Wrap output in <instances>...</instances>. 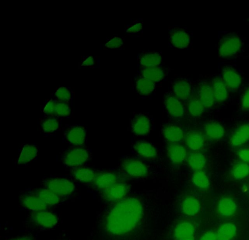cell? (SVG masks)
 <instances>
[{"label":"cell","instance_id":"6da1fadb","mask_svg":"<svg viewBox=\"0 0 249 240\" xmlns=\"http://www.w3.org/2000/svg\"><path fill=\"white\" fill-rule=\"evenodd\" d=\"M143 207L135 197L123 198L113 207L106 220V228L115 235H122L132 231L141 222Z\"/></svg>","mask_w":249,"mask_h":240},{"label":"cell","instance_id":"7a4b0ae2","mask_svg":"<svg viewBox=\"0 0 249 240\" xmlns=\"http://www.w3.org/2000/svg\"><path fill=\"white\" fill-rule=\"evenodd\" d=\"M60 159L66 168L86 165L92 159L91 150L88 146H70L60 153Z\"/></svg>","mask_w":249,"mask_h":240},{"label":"cell","instance_id":"3957f363","mask_svg":"<svg viewBox=\"0 0 249 240\" xmlns=\"http://www.w3.org/2000/svg\"><path fill=\"white\" fill-rule=\"evenodd\" d=\"M43 187L48 189L62 197L71 194L76 186L73 179L70 176L50 175L41 180Z\"/></svg>","mask_w":249,"mask_h":240},{"label":"cell","instance_id":"277c9868","mask_svg":"<svg viewBox=\"0 0 249 240\" xmlns=\"http://www.w3.org/2000/svg\"><path fill=\"white\" fill-rule=\"evenodd\" d=\"M242 45V40L238 34L232 32H221L219 34V57L226 59L235 56L240 51Z\"/></svg>","mask_w":249,"mask_h":240},{"label":"cell","instance_id":"5b68a950","mask_svg":"<svg viewBox=\"0 0 249 240\" xmlns=\"http://www.w3.org/2000/svg\"><path fill=\"white\" fill-rule=\"evenodd\" d=\"M63 142L70 146H86L87 144V128L83 124L66 125Z\"/></svg>","mask_w":249,"mask_h":240},{"label":"cell","instance_id":"8992f818","mask_svg":"<svg viewBox=\"0 0 249 240\" xmlns=\"http://www.w3.org/2000/svg\"><path fill=\"white\" fill-rule=\"evenodd\" d=\"M192 34L185 28L172 26L168 28L169 45L174 49H186L190 45Z\"/></svg>","mask_w":249,"mask_h":240},{"label":"cell","instance_id":"52a82bcc","mask_svg":"<svg viewBox=\"0 0 249 240\" xmlns=\"http://www.w3.org/2000/svg\"><path fill=\"white\" fill-rule=\"evenodd\" d=\"M193 89L191 79L180 76L172 82L170 92L180 101H187L191 97Z\"/></svg>","mask_w":249,"mask_h":240},{"label":"cell","instance_id":"ba28073f","mask_svg":"<svg viewBox=\"0 0 249 240\" xmlns=\"http://www.w3.org/2000/svg\"><path fill=\"white\" fill-rule=\"evenodd\" d=\"M222 81L229 90L236 91L240 87L242 79L237 69L232 66L226 65L221 69Z\"/></svg>","mask_w":249,"mask_h":240},{"label":"cell","instance_id":"9c48e42d","mask_svg":"<svg viewBox=\"0 0 249 240\" xmlns=\"http://www.w3.org/2000/svg\"><path fill=\"white\" fill-rule=\"evenodd\" d=\"M137 66L152 68L160 66L163 61L161 52L155 51H141L137 54Z\"/></svg>","mask_w":249,"mask_h":240},{"label":"cell","instance_id":"30bf717a","mask_svg":"<svg viewBox=\"0 0 249 240\" xmlns=\"http://www.w3.org/2000/svg\"><path fill=\"white\" fill-rule=\"evenodd\" d=\"M20 200L22 204L29 210L34 211L45 210L48 206L30 189L21 193Z\"/></svg>","mask_w":249,"mask_h":240},{"label":"cell","instance_id":"8fae6325","mask_svg":"<svg viewBox=\"0 0 249 240\" xmlns=\"http://www.w3.org/2000/svg\"><path fill=\"white\" fill-rule=\"evenodd\" d=\"M118 182V176L114 172L96 170L93 188L100 191L104 190Z\"/></svg>","mask_w":249,"mask_h":240},{"label":"cell","instance_id":"7c38bea8","mask_svg":"<svg viewBox=\"0 0 249 240\" xmlns=\"http://www.w3.org/2000/svg\"><path fill=\"white\" fill-rule=\"evenodd\" d=\"M70 176L83 184L92 185L95 178L96 169L86 165L69 168Z\"/></svg>","mask_w":249,"mask_h":240},{"label":"cell","instance_id":"4fadbf2b","mask_svg":"<svg viewBox=\"0 0 249 240\" xmlns=\"http://www.w3.org/2000/svg\"><path fill=\"white\" fill-rule=\"evenodd\" d=\"M123 167L127 174L132 177H144L148 173L147 166L142 161L138 159H126L123 163Z\"/></svg>","mask_w":249,"mask_h":240},{"label":"cell","instance_id":"5bb4252c","mask_svg":"<svg viewBox=\"0 0 249 240\" xmlns=\"http://www.w3.org/2000/svg\"><path fill=\"white\" fill-rule=\"evenodd\" d=\"M164 105L167 113L173 118H181L185 113V107L181 101L175 97L171 92L165 94Z\"/></svg>","mask_w":249,"mask_h":240},{"label":"cell","instance_id":"9a60e30c","mask_svg":"<svg viewBox=\"0 0 249 240\" xmlns=\"http://www.w3.org/2000/svg\"><path fill=\"white\" fill-rule=\"evenodd\" d=\"M196 86L197 96L205 108L212 107L215 101L210 82L206 80H201Z\"/></svg>","mask_w":249,"mask_h":240},{"label":"cell","instance_id":"2e32d148","mask_svg":"<svg viewBox=\"0 0 249 240\" xmlns=\"http://www.w3.org/2000/svg\"><path fill=\"white\" fill-rule=\"evenodd\" d=\"M39 148L36 143H24L20 149L17 160L18 165H25L33 161L38 156Z\"/></svg>","mask_w":249,"mask_h":240},{"label":"cell","instance_id":"e0dca14e","mask_svg":"<svg viewBox=\"0 0 249 240\" xmlns=\"http://www.w3.org/2000/svg\"><path fill=\"white\" fill-rule=\"evenodd\" d=\"M127 188L125 184L118 182L110 187L101 190L102 197L108 201H120L125 196Z\"/></svg>","mask_w":249,"mask_h":240},{"label":"cell","instance_id":"ac0fdd59","mask_svg":"<svg viewBox=\"0 0 249 240\" xmlns=\"http://www.w3.org/2000/svg\"><path fill=\"white\" fill-rule=\"evenodd\" d=\"M167 69L161 66L152 68L137 66V74L156 83L162 81L166 76Z\"/></svg>","mask_w":249,"mask_h":240},{"label":"cell","instance_id":"d6986e66","mask_svg":"<svg viewBox=\"0 0 249 240\" xmlns=\"http://www.w3.org/2000/svg\"><path fill=\"white\" fill-rule=\"evenodd\" d=\"M133 86L138 94L147 97L154 91L156 83L138 74H135L133 81Z\"/></svg>","mask_w":249,"mask_h":240},{"label":"cell","instance_id":"ffe728a7","mask_svg":"<svg viewBox=\"0 0 249 240\" xmlns=\"http://www.w3.org/2000/svg\"><path fill=\"white\" fill-rule=\"evenodd\" d=\"M44 116L39 120L42 132L47 136L54 135L59 130L62 119L55 116Z\"/></svg>","mask_w":249,"mask_h":240},{"label":"cell","instance_id":"44dd1931","mask_svg":"<svg viewBox=\"0 0 249 240\" xmlns=\"http://www.w3.org/2000/svg\"><path fill=\"white\" fill-rule=\"evenodd\" d=\"M167 156L170 161L175 164H180L187 157L185 148L178 143H169L167 147Z\"/></svg>","mask_w":249,"mask_h":240},{"label":"cell","instance_id":"7402d4cb","mask_svg":"<svg viewBox=\"0 0 249 240\" xmlns=\"http://www.w3.org/2000/svg\"><path fill=\"white\" fill-rule=\"evenodd\" d=\"M151 123L148 117L142 114L137 115L131 123V130L137 136H144L150 130Z\"/></svg>","mask_w":249,"mask_h":240},{"label":"cell","instance_id":"603a6c76","mask_svg":"<svg viewBox=\"0 0 249 240\" xmlns=\"http://www.w3.org/2000/svg\"><path fill=\"white\" fill-rule=\"evenodd\" d=\"M215 101L222 102L228 97L229 90L222 81L220 75L214 77L210 83Z\"/></svg>","mask_w":249,"mask_h":240},{"label":"cell","instance_id":"cb8c5ba5","mask_svg":"<svg viewBox=\"0 0 249 240\" xmlns=\"http://www.w3.org/2000/svg\"><path fill=\"white\" fill-rule=\"evenodd\" d=\"M162 133L164 138L169 143H178L184 137V132L178 126L174 124H167L163 126Z\"/></svg>","mask_w":249,"mask_h":240},{"label":"cell","instance_id":"d4e9b609","mask_svg":"<svg viewBox=\"0 0 249 240\" xmlns=\"http://www.w3.org/2000/svg\"><path fill=\"white\" fill-rule=\"evenodd\" d=\"M249 141V123H245L239 126L233 132L230 139L233 147L242 146Z\"/></svg>","mask_w":249,"mask_h":240},{"label":"cell","instance_id":"484cf974","mask_svg":"<svg viewBox=\"0 0 249 240\" xmlns=\"http://www.w3.org/2000/svg\"><path fill=\"white\" fill-rule=\"evenodd\" d=\"M30 189L38 196L48 206L58 204L64 198L44 187L33 188Z\"/></svg>","mask_w":249,"mask_h":240},{"label":"cell","instance_id":"4316f807","mask_svg":"<svg viewBox=\"0 0 249 240\" xmlns=\"http://www.w3.org/2000/svg\"><path fill=\"white\" fill-rule=\"evenodd\" d=\"M194 233V225L189 222H183L176 226L174 236L176 240H187L193 239Z\"/></svg>","mask_w":249,"mask_h":240},{"label":"cell","instance_id":"83f0119b","mask_svg":"<svg viewBox=\"0 0 249 240\" xmlns=\"http://www.w3.org/2000/svg\"><path fill=\"white\" fill-rule=\"evenodd\" d=\"M205 137L200 132L191 131L185 137L186 146L191 150L197 151L202 149L205 144Z\"/></svg>","mask_w":249,"mask_h":240},{"label":"cell","instance_id":"f1b7e54d","mask_svg":"<svg viewBox=\"0 0 249 240\" xmlns=\"http://www.w3.org/2000/svg\"><path fill=\"white\" fill-rule=\"evenodd\" d=\"M237 209L235 201L230 197H223L220 199L217 205V213L223 217L233 215Z\"/></svg>","mask_w":249,"mask_h":240},{"label":"cell","instance_id":"f546056e","mask_svg":"<svg viewBox=\"0 0 249 240\" xmlns=\"http://www.w3.org/2000/svg\"><path fill=\"white\" fill-rule=\"evenodd\" d=\"M34 221L38 225L45 228H50L57 222V217L53 213L46 210L37 212L34 216Z\"/></svg>","mask_w":249,"mask_h":240},{"label":"cell","instance_id":"4dcf8cb0","mask_svg":"<svg viewBox=\"0 0 249 240\" xmlns=\"http://www.w3.org/2000/svg\"><path fill=\"white\" fill-rule=\"evenodd\" d=\"M134 148L138 154L144 158L152 159L157 156V151L156 148L149 142L138 141L135 143Z\"/></svg>","mask_w":249,"mask_h":240},{"label":"cell","instance_id":"1f68e13d","mask_svg":"<svg viewBox=\"0 0 249 240\" xmlns=\"http://www.w3.org/2000/svg\"><path fill=\"white\" fill-rule=\"evenodd\" d=\"M181 211L188 216L196 215L200 210V203L196 198L188 196L185 198L181 204Z\"/></svg>","mask_w":249,"mask_h":240},{"label":"cell","instance_id":"d6a6232c","mask_svg":"<svg viewBox=\"0 0 249 240\" xmlns=\"http://www.w3.org/2000/svg\"><path fill=\"white\" fill-rule=\"evenodd\" d=\"M187 162L191 169L195 171L203 170L206 164V158L204 154L199 152L190 154L187 157Z\"/></svg>","mask_w":249,"mask_h":240},{"label":"cell","instance_id":"836d02e7","mask_svg":"<svg viewBox=\"0 0 249 240\" xmlns=\"http://www.w3.org/2000/svg\"><path fill=\"white\" fill-rule=\"evenodd\" d=\"M204 129L206 136L211 139H218L224 136V128L218 123L215 122L207 123L204 125Z\"/></svg>","mask_w":249,"mask_h":240},{"label":"cell","instance_id":"e575fe53","mask_svg":"<svg viewBox=\"0 0 249 240\" xmlns=\"http://www.w3.org/2000/svg\"><path fill=\"white\" fill-rule=\"evenodd\" d=\"M237 228L231 223H223L218 229L216 235L217 240H231L236 235Z\"/></svg>","mask_w":249,"mask_h":240},{"label":"cell","instance_id":"d590c367","mask_svg":"<svg viewBox=\"0 0 249 240\" xmlns=\"http://www.w3.org/2000/svg\"><path fill=\"white\" fill-rule=\"evenodd\" d=\"M187 102V109L191 116L198 117L203 114L205 108L197 96L194 97L192 94L191 97Z\"/></svg>","mask_w":249,"mask_h":240},{"label":"cell","instance_id":"8d00e7d4","mask_svg":"<svg viewBox=\"0 0 249 240\" xmlns=\"http://www.w3.org/2000/svg\"><path fill=\"white\" fill-rule=\"evenodd\" d=\"M249 174V165L243 161L235 164L231 170V175L236 180H242Z\"/></svg>","mask_w":249,"mask_h":240},{"label":"cell","instance_id":"74e56055","mask_svg":"<svg viewBox=\"0 0 249 240\" xmlns=\"http://www.w3.org/2000/svg\"><path fill=\"white\" fill-rule=\"evenodd\" d=\"M192 182L196 187L201 189H207L210 185L208 177L203 170L194 171L192 175Z\"/></svg>","mask_w":249,"mask_h":240},{"label":"cell","instance_id":"f35d334b","mask_svg":"<svg viewBox=\"0 0 249 240\" xmlns=\"http://www.w3.org/2000/svg\"><path fill=\"white\" fill-rule=\"evenodd\" d=\"M71 110L68 103L56 101L54 116L62 119L71 117Z\"/></svg>","mask_w":249,"mask_h":240},{"label":"cell","instance_id":"ab89813d","mask_svg":"<svg viewBox=\"0 0 249 240\" xmlns=\"http://www.w3.org/2000/svg\"><path fill=\"white\" fill-rule=\"evenodd\" d=\"M55 96L56 98L55 100L67 103L72 99L71 93L65 87L59 88L55 92Z\"/></svg>","mask_w":249,"mask_h":240},{"label":"cell","instance_id":"60d3db41","mask_svg":"<svg viewBox=\"0 0 249 240\" xmlns=\"http://www.w3.org/2000/svg\"><path fill=\"white\" fill-rule=\"evenodd\" d=\"M56 101L51 99L48 100L45 103L43 108V112L44 116H54Z\"/></svg>","mask_w":249,"mask_h":240},{"label":"cell","instance_id":"b9f144b4","mask_svg":"<svg viewBox=\"0 0 249 240\" xmlns=\"http://www.w3.org/2000/svg\"><path fill=\"white\" fill-rule=\"evenodd\" d=\"M124 44V40L118 36H114L108 40L105 46L109 49H118L122 47Z\"/></svg>","mask_w":249,"mask_h":240},{"label":"cell","instance_id":"7bdbcfd3","mask_svg":"<svg viewBox=\"0 0 249 240\" xmlns=\"http://www.w3.org/2000/svg\"><path fill=\"white\" fill-rule=\"evenodd\" d=\"M241 105L243 110H249V86L245 89L242 94Z\"/></svg>","mask_w":249,"mask_h":240},{"label":"cell","instance_id":"ee69618b","mask_svg":"<svg viewBox=\"0 0 249 240\" xmlns=\"http://www.w3.org/2000/svg\"><path fill=\"white\" fill-rule=\"evenodd\" d=\"M142 28V22H136L128 27L126 32L127 33L132 34L139 33Z\"/></svg>","mask_w":249,"mask_h":240},{"label":"cell","instance_id":"f6af8a7d","mask_svg":"<svg viewBox=\"0 0 249 240\" xmlns=\"http://www.w3.org/2000/svg\"><path fill=\"white\" fill-rule=\"evenodd\" d=\"M237 155L243 162L249 163V148L239 150L237 152Z\"/></svg>","mask_w":249,"mask_h":240},{"label":"cell","instance_id":"bcb514c9","mask_svg":"<svg viewBox=\"0 0 249 240\" xmlns=\"http://www.w3.org/2000/svg\"><path fill=\"white\" fill-rule=\"evenodd\" d=\"M199 240H217L216 233L213 231L206 232L201 236Z\"/></svg>","mask_w":249,"mask_h":240},{"label":"cell","instance_id":"7dc6e473","mask_svg":"<svg viewBox=\"0 0 249 240\" xmlns=\"http://www.w3.org/2000/svg\"><path fill=\"white\" fill-rule=\"evenodd\" d=\"M94 63L93 58L92 56H89L83 63L82 66H90Z\"/></svg>","mask_w":249,"mask_h":240},{"label":"cell","instance_id":"c3c4849f","mask_svg":"<svg viewBox=\"0 0 249 240\" xmlns=\"http://www.w3.org/2000/svg\"><path fill=\"white\" fill-rule=\"evenodd\" d=\"M10 240H31L29 238L24 237V238H20L12 239Z\"/></svg>","mask_w":249,"mask_h":240},{"label":"cell","instance_id":"681fc988","mask_svg":"<svg viewBox=\"0 0 249 240\" xmlns=\"http://www.w3.org/2000/svg\"><path fill=\"white\" fill-rule=\"evenodd\" d=\"M194 240L193 239H189V240Z\"/></svg>","mask_w":249,"mask_h":240},{"label":"cell","instance_id":"f907efd6","mask_svg":"<svg viewBox=\"0 0 249 240\" xmlns=\"http://www.w3.org/2000/svg\"><path fill=\"white\" fill-rule=\"evenodd\" d=\"M248 21H249V17H248Z\"/></svg>","mask_w":249,"mask_h":240}]
</instances>
